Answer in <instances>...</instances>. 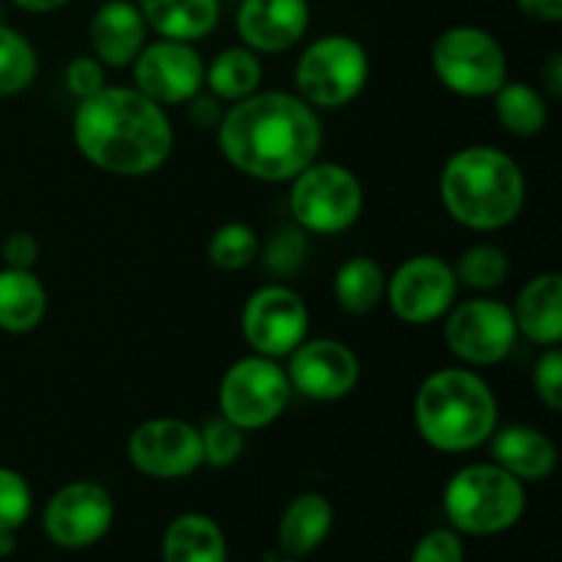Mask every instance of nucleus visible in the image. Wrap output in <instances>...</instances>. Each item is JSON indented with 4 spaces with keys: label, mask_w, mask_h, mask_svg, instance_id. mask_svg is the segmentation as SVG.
I'll use <instances>...</instances> for the list:
<instances>
[{
    "label": "nucleus",
    "mask_w": 562,
    "mask_h": 562,
    "mask_svg": "<svg viewBox=\"0 0 562 562\" xmlns=\"http://www.w3.org/2000/svg\"><path fill=\"white\" fill-rule=\"evenodd\" d=\"M333 505L324 494L305 492L289 503L278 527V541L285 558L302 560L316 552L333 530Z\"/></svg>",
    "instance_id": "412c9836"
},
{
    "label": "nucleus",
    "mask_w": 562,
    "mask_h": 562,
    "mask_svg": "<svg viewBox=\"0 0 562 562\" xmlns=\"http://www.w3.org/2000/svg\"><path fill=\"white\" fill-rule=\"evenodd\" d=\"M366 192L360 179L338 162H313L291 179L289 209L300 231L344 234L360 220Z\"/></svg>",
    "instance_id": "6e6552de"
},
{
    "label": "nucleus",
    "mask_w": 562,
    "mask_h": 562,
    "mask_svg": "<svg viewBox=\"0 0 562 562\" xmlns=\"http://www.w3.org/2000/svg\"><path fill=\"white\" fill-rule=\"evenodd\" d=\"M492 459L521 483L547 481L558 467V448L536 426H505L492 437Z\"/></svg>",
    "instance_id": "6ab92c4d"
},
{
    "label": "nucleus",
    "mask_w": 562,
    "mask_h": 562,
    "mask_svg": "<svg viewBox=\"0 0 562 562\" xmlns=\"http://www.w3.org/2000/svg\"><path fill=\"white\" fill-rule=\"evenodd\" d=\"M38 58L33 44L14 27L0 22V97L27 91L36 80Z\"/></svg>",
    "instance_id": "cd10ccee"
},
{
    "label": "nucleus",
    "mask_w": 562,
    "mask_h": 562,
    "mask_svg": "<svg viewBox=\"0 0 562 562\" xmlns=\"http://www.w3.org/2000/svg\"><path fill=\"white\" fill-rule=\"evenodd\" d=\"M198 431H201L203 464L225 470V467L236 464L245 453V431L236 428L231 420H225L223 415L206 420Z\"/></svg>",
    "instance_id": "7c9ffc66"
},
{
    "label": "nucleus",
    "mask_w": 562,
    "mask_h": 562,
    "mask_svg": "<svg viewBox=\"0 0 562 562\" xmlns=\"http://www.w3.org/2000/svg\"><path fill=\"white\" fill-rule=\"evenodd\" d=\"M541 77L547 91L552 93L554 99H560L562 97V53H552L547 60H543Z\"/></svg>",
    "instance_id": "58836bf2"
},
{
    "label": "nucleus",
    "mask_w": 562,
    "mask_h": 562,
    "mask_svg": "<svg viewBox=\"0 0 562 562\" xmlns=\"http://www.w3.org/2000/svg\"><path fill=\"white\" fill-rule=\"evenodd\" d=\"M442 505L456 532L486 538L519 525L527 508V494L525 483L503 467L470 464L450 477Z\"/></svg>",
    "instance_id": "39448f33"
},
{
    "label": "nucleus",
    "mask_w": 562,
    "mask_h": 562,
    "mask_svg": "<svg viewBox=\"0 0 562 562\" xmlns=\"http://www.w3.org/2000/svg\"><path fill=\"white\" fill-rule=\"evenodd\" d=\"M516 329L538 346H558L562 340V278L560 272H543L527 280L510 307Z\"/></svg>",
    "instance_id": "aec40b11"
},
{
    "label": "nucleus",
    "mask_w": 562,
    "mask_h": 562,
    "mask_svg": "<svg viewBox=\"0 0 562 562\" xmlns=\"http://www.w3.org/2000/svg\"><path fill=\"white\" fill-rule=\"evenodd\" d=\"M71 137L88 162L124 179L154 173L173 151V124L162 104L126 86H104L80 99Z\"/></svg>",
    "instance_id": "f03ea898"
},
{
    "label": "nucleus",
    "mask_w": 562,
    "mask_h": 562,
    "mask_svg": "<svg viewBox=\"0 0 562 562\" xmlns=\"http://www.w3.org/2000/svg\"><path fill=\"white\" fill-rule=\"evenodd\" d=\"M148 25L143 20L140 9L132 0H108L99 5L91 16V36L93 58L102 60V66L124 69L146 47Z\"/></svg>",
    "instance_id": "a211bd4d"
},
{
    "label": "nucleus",
    "mask_w": 562,
    "mask_h": 562,
    "mask_svg": "<svg viewBox=\"0 0 562 562\" xmlns=\"http://www.w3.org/2000/svg\"><path fill=\"white\" fill-rule=\"evenodd\" d=\"M335 302L351 316H366L382 305L387 294V278L384 269L373 258L355 256L346 263H340L333 280Z\"/></svg>",
    "instance_id": "393cba45"
},
{
    "label": "nucleus",
    "mask_w": 562,
    "mask_h": 562,
    "mask_svg": "<svg viewBox=\"0 0 562 562\" xmlns=\"http://www.w3.org/2000/svg\"><path fill=\"white\" fill-rule=\"evenodd\" d=\"M143 20L162 38L198 42L220 22V0H135Z\"/></svg>",
    "instance_id": "4be33fe9"
},
{
    "label": "nucleus",
    "mask_w": 562,
    "mask_h": 562,
    "mask_svg": "<svg viewBox=\"0 0 562 562\" xmlns=\"http://www.w3.org/2000/svg\"><path fill=\"white\" fill-rule=\"evenodd\" d=\"M431 66L448 91L467 99L494 97L508 82V58L497 38L475 25H453L439 33Z\"/></svg>",
    "instance_id": "0eeeda50"
},
{
    "label": "nucleus",
    "mask_w": 562,
    "mask_h": 562,
    "mask_svg": "<svg viewBox=\"0 0 562 562\" xmlns=\"http://www.w3.org/2000/svg\"><path fill=\"white\" fill-rule=\"evenodd\" d=\"M439 195L450 217L464 228L499 231L525 209L527 181L510 154L494 146H470L445 162Z\"/></svg>",
    "instance_id": "7ed1b4c3"
},
{
    "label": "nucleus",
    "mask_w": 562,
    "mask_h": 562,
    "mask_svg": "<svg viewBox=\"0 0 562 562\" xmlns=\"http://www.w3.org/2000/svg\"><path fill=\"white\" fill-rule=\"evenodd\" d=\"M307 324L311 313L305 300L280 283L258 289L241 311V335L247 346L269 360L289 357L307 338Z\"/></svg>",
    "instance_id": "9b49d317"
},
{
    "label": "nucleus",
    "mask_w": 562,
    "mask_h": 562,
    "mask_svg": "<svg viewBox=\"0 0 562 562\" xmlns=\"http://www.w3.org/2000/svg\"><path fill=\"white\" fill-rule=\"evenodd\" d=\"M115 519L113 497L93 481L66 483L44 505V536L60 549H86L102 541Z\"/></svg>",
    "instance_id": "f8f14e48"
},
{
    "label": "nucleus",
    "mask_w": 562,
    "mask_h": 562,
    "mask_svg": "<svg viewBox=\"0 0 562 562\" xmlns=\"http://www.w3.org/2000/svg\"><path fill=\"white\" fill-rule=\"evenodd\" d=\"M3 261L5 267L14 269H33L38 261V241L27 231H14L3 241Z\"/></svg>",
    "instance_id": "e433bc0d"
},
{
    "label": "nucleus",
    "mask_w": 562,
    "mask_h": 562,
    "mask_svg": "<svg viewBox=\"0 0 562 562\" xmlns=\"http://www.w3.org/2000/svg\"><path fill=\"white\" fill-rule=\"evenodd\" d=\"M508 252L497 245H475L461 252L459 263L453 267L459 285L475 291H492L508 278Z\"/></svg>",
    "instance_id": "c85d7f7f"
},
{
    "label": "nucleus",
    "mask_w": 562,
    "mask_h": 562,
    "mask_svg": "<svg viewBox=\"0 0 562 562\" xmlns=\"http://www.w3.org/2000/svg\"><path fill=\"white\" fill-rule=\"evenodd\" d=\"M291 393L285 368L261 355L241 357L220 382V415L241 431H258L283 415Z\"/></svg>",
    "instance_id": "1a4fd4ad"
},
{
    "label": "nucleus",
    "mask_w": 562,
    "mask_h": 562,
    "mask_svg": "<svg viewBox=\"0 0 562 562\" xmlns=\"http://www.w3.org/2000/svg\"><path fill=\"white\" fill-rule=\"evenodd\" d=\"M499 406L492 387L467 368H442L415 395V426L439 453H467L497 431Z\"/></svg>",
    "instance_id": "20e7f679"
},
{
    "label": "nucleus",
    "mask_w": 562,
    "mask_h": 562,
    "mask_svg": "<svg viewBox=\"0 0 562 562\" xmlns=\"http://www.w3.org/2000/svg\"><path fill=\"white\" fill-rule=\"evenodd\" d=\"M132 77L137 91L146 93L151 102L170 108V104H187L201 93L206 64L190 42L159 38L146 44L132 60Z\"/></svg>",
    "instance_id": "4468645a"
},
{
    "label": "nucleus",
    "mask_w": 562,
    "mask_h": 562,
    "mask_svg": "<svg viewBox=\"0 0 562 562\" xmlns=\"http://www.w3.org/2000/svg\"><path fill=\"white\" fill-rule=\"evenodd\" d=\"M307 25V0H241L236 11V31L252 53H285L300 44Z\"/></svg>",
    "instance_id": "f3484780"
},
{
    "label": "nucleus",
    "mask_w": 562,
    "mask_h": 562,
    "mask_svg": "<svg viewBox=\"0 0 562 562\" xmlns=\"http://www.w3.org/2000/svg\"><path fill=\"white\" fill-rule=\"evenodd\" d=\"M162 562H228V543L212 516H176L162 536Z\"/></svg>",
    "instance_id": "b1692460"
},
{
    "label": "nucleus",
    "mask_w": 562,
    "mask_h": 562,
    "mask_svg": "<svg viewBox=\"0 0 562 562\" xmlns=\"http://www.w3.org/2000/svg\"><path fill=\"white\" fill-rule=\"evenodd\" d=\"M274 562H302V560H294V558H285V560H274Z\"/></svg>",
    "instance_id": "79ce46f5"
},
{
    "label": "nucleus",
    "mask_w": 562,
    "mask_h": 562,
    "mask_svg": "<svg viewBox=\"0 0 562 562\" xmlns=\"http://www.w3.org/2000/svg\"><path fill=\"white\" fill-rule=\"evenodd\" d=\"M33 510V494L20 472L0 467V532H16Z\"/></svg>",
    "instance_id": "2f4dec72"
},
{
    "label": "nucleus",
    "mask_w": 562,
    "mask_h": 562,
    "mask_svg": "<svg viewBox=\"0 0 562 562\" xmlns=\"http://www.w3.org/2000/svg\"><path fill=\"white\" fill-rule=\"evenodd\" d=\"M516 5L536 22L562 20V0H516Z\"/></svg>",
    "instance_id": "4c0bfd02"
},
{
    "label": "nucleus",
    "mask_w": 562,
    "mask_h": 562,
    "mask_svg": "<svg viewBox=\"0 0 562 562\" xmlns=\"http://www.w3.org/2000/svg\"><path fill=\"white\" fill-rule=\"evenodd\" d=\"M16 552V536L14 532H0V558H9Z\"/></svg>",
    "instance_id": "a19ab883"
},
{
    "label": "nucleus",
    "mask_w": 562,
    "mask_h": 562,
    "mask_svg": "<svg viewBox=\"0 0 562 562\" xmlns=\"http://www.w3.org/2000/svg\"><path fill=\"white\" fill-rule=\"evenodd\" d=\"M371 75L368 49L344 33H327L307 44L296 60V97L316 110H338L355 102Z\"/></svg>",
    "instance_id": "423d86ee"
},
{
    "label": "nucleus",
    "mask_w": 562,
    "mask_h": 562,
    "mask_svg": "<svg viewBox=\"0 0 562 562\" xmlns=\"http://www.w3.org/2000/svg\"><path fill=\"white\" fill-rule=\"evenodd\" d=\"M409 562H464V543L453 530H431L415 543Z\"/></svg>",
    "instance_id": "f704fd0d"
},
{
    "label": "nucleus",
    "mask_w": 562,
    "mask_h": 562,
    "mask_svg": "<svg viewBox=\"0 0 562 562\" xmlns=\"http://www.w3.org/2000/svg\"><path fill=\"white\" fill-rule=\"evenodd\" d=\"M104 86H108V77H104L102 60L93 58V55H77V58L69 60V66H66V88L75 93L77 102L93 97Z\"/></svg>",
    "instance_id": "c9c22d12"
},
{
    "label": "nucleus",
    "mask_w": 562,
    "mask_h": 562,
    "mask_svg": "<svg viewBox=\"0 0 562 562\" xmlns=\"http://www.w3.org/2000/svg\"><path fill=\"white\" fill-rule=\"evenodd\" d=\"M305 258H307L305 234H302V231H283V234L274 236V239L269 241V250H267V258H263V263H267V269L272 274H283V278H289V274L300 272Z\"/></svg>",
    "instance_id": "473e14b6"
},
{
    "label": "nucleus",
    "mask_w": 562,
    "mask_h": 562,
    "mask_svg": "<svg viewBox=\"0 0 562 562\" xmlns=\"http://www.w3.org/2000/svg\"><path fill=\"white\" fill-rule=\"evenodd\" d=\"M516 318L505 302L477 296L450 307L445 344L467 366H497L516 346Z\"/></svg>",
    "instance_id": "9d476101"
},
{
    "label": "nucleus",
    "mask_w": 562,
    "mask_h": 562,
    "mask_svg": "<svg viewBox=\"0 0 562 562\" xmlns=\"http://www.w3.org/2000/svg\"><path fill=\"white\" fill-rule=\"evenodd\" d=\"M217 143L239 173L278 184L316 162L324 132L316 108L296 93L256 91L225 110Z\"/></svg>",
    "instance_id": "f257e3e1"
},
{
    "label": "nucleus",
    "mask_w": 562,
    "mask_h": 562,
    "mask_svg": "<svg viewBox=\"0 0 562 562\" xmlns=\"http://www.w3.org/2000/svg\"><path fill=\"white\" fill-rule=\"evenodd\" d=\"M494 113L505 132L516 137H532L547 126L549 104L530 82H503V88L494 93Z\"/></svg>",
    "instance_id": "bb28decb"
},
{
    "label": "nucleus",
    "mask_w": 562,
    "mask_h": 562,
    "mask_svg": "<svg viewBox=\"0 0 562 562\" xmlns=\"http://www.w3.org/2000/svg\"><path fill=\"white\" fill-rule=\"evenodd\" d=\"M459 294L453 267L439 256L406 258L387 280V302L406 324H431L448 316Z\"/></svg>",
    "instance_id": "ddd939ff"
},
{
    "label": "nucleus",
    "mask_w": 562,
    "mask_h": 562,
    "mask_svg": "<svg viewBox=\"0 0 562 562\" xmlns=\"http://www.w3.org/2000/svg\"><path fill=\"white\" fill-rule=\"evenodd\" d=\"M47 313V291L33 269H0V329L25 335L42 324Z\"/></svg>",
    "instance_id": "5701e85b"
},
{
    "label": "nucleus",
    "mask_w": 562,
    "mask_h": 562,
    "mask_svg": "<svg viewBox=\"0 0 562 562\" xmlns=\"http://www.w3.org/2000/svg\"><path fill=\"white\" fill-rule=\"evenodd\" d=\"M258 256V236L247 223H225L209 239V261L223 272H239Z\"/></svg>",
    "instance_id": "c756f323"
},
{
    "label": "nucleus",
    "mask_w": 562,
    "mask_h": 562,
    "mask_svg": "<svg viewBox=\"0 0 562 562\" xmlns=\"http://www.w3.org/2000/svg\"><path fill=\"white\" fill-rule=\"evenodd\" d=\"M289 357L291 390L311 401H340L360 382V360L344 340H302Z\"/></svg>",
    "instance_id": "dca6fc26"
},
{
    "label": "nucleus",
    "mask_w": 562,
    "mask_h": 562,
    "mask_svg": "<svg viewBox=\"0 0 562 562\" xmlns=\"http://www.w3.org/2000/svg\"><path fill=\"white\" fill-rule=\"evenodd\" d=\"M532 390L543 406L552 412L562 409V355L558 346H547L532 368Z\"/></svg>",
    "instance_id": "72a5a7b5"
},
{
    "label": "nucleus",
    "mask_w": 562,
    "mask_h": 562,
    "mask_svg": "<svg viewBox=\"0 0 562 562\" xmlns=\"http://www.w3.org/2000/svg\"><path fill=\"white\" fill-rule=\"evenodd\" d=\"M69 0H14L16 9L31 11V14H53V11L64 9Z\"/></svg>",
    "instance_id": "ea45409f"
},
{
    "label": "nucleus",
    "mask_w": 562,
    "mask_h": 562,
    "mask_svg": "<svg viewBox=\"0 0 562 562\" xmlns=\"http://www.w3.org/2000/svg\"><path fill=\"white\" fill-rule=\"evenodd\" d=\"M126 453L146 477L179 481L203 464L201 431L179 417H154L132 431Z\"/></svg>",
    "instance_id": "2eb2a0df"
},
{
    "label": "nucleus",
    "mask_w": 562,
    "mask_h": 562,
    "mask_svg": "<svg viewBox=\"0 0 562 562\" xmlns=\"http://www.w3.org/2000/svg\"><path fill=\"white\" fill-rule=\"evenodd\" d=\"M263 66L258 53L250 47H228L214 55L212 64L206 66L203 86L212 88V93L225 102H241L250 93L261 88Z\"/></svg>",
    "instance_id": "a878e982"
}]
</instances>
